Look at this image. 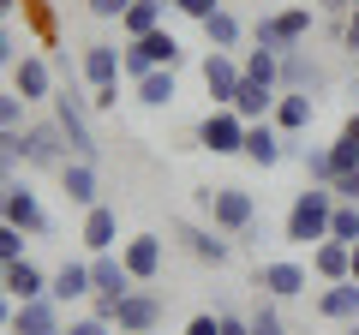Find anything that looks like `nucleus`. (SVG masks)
<instances>
[{"label": "nucleus", "mask_w": 359, "mask_h": 335, "mask_svg": "<svg viewBox=\"0 0 359 335\" xmlns=\"http://www.w3.org/2000/svg\"><path fill=\"white\" fill-rule=\"evenodd\" d=\"M330 216H335V192L330 186H306V192H294V204H287V245H323L330 240Z\"/></svg>", "instance_id": "1"}, {"label": "nucleus", "mask_w": 359, "mask_h": 335, "mask_svg": "<svg viewBox=\"0 0 359 335\" xmlns=\"http://www.w3.org/2000/svg\"><path fill=\"white\" fill-rule=\"evenodd\" d=\"M54 120H60L66 132V150L78 156V162H96L102 156V144H96V132H90V90H54Z\"/></svg>", "instance_id": "2"}, {"label": "nucleus", "mask_w": 359, "mask_h": 335, "mask_svg": "<svg viewBox=\"0 0 359 335\" xmlns=\"http://www.w3.org/2000/svg\"><path fill=\"white\" fill-rule=\"evenodd\" d=\"M204 210H210V221H216L222 233H252L257 228V198L245 192V186H204Z\"/></svg>", "instance_id": "3"}, {"label": "nucleus", "mask_w": 359, "mask_h": 335, "mask_svg": "<svg viewBox=\"0 0 359 335\" xmlns=\"http://www.w3.org/2000/svg\"><path fill=\"white\" fill-rule=\"evenodd\" d=\"M156 66H180V36L174 30H150V36H132L126 48H120V72L138 84L144 72H156Z\"/></svg>", "instance_id": "4"}, {"label": "nucleus", "mask_w": 359, "mask_h": 335, "mask_svg": "<svg viewBox=\"0 0 359 335\" xmlns=\"http://www.w3.org/2000/svg\"><path fill=\"white\" fill-rule=\"evenodd\" d=\"M306 36H311V6H306V0H294V6H282V13L257 18V48L287 54V48H299Z\"/></svg>", "instance_id": "5"}, {"label": "nucleus", "mask_w": 359, "mask_h": 335, "mask_svg": "<svg viewBox=\"0 0 359 335\" xmlns=\"http://www.w3.org/2000/svg\"><path fill=\"white\" fill-rule=\"evenodd\" d=\"M18 162L25 168H66V132L60 120H36L18 132Z\"/></svg>", "instance_id": "6"}, {"label": "nucleus", "mask_w": 359, "mask_h": 335, "mask_svg": "<svg viewBox=\"0 0 359 335\" xmlns=\"http://www.w3.org/2000/svg\"><path fill=\"white\" fill-rule=\"evenodd\" d=\"M204 90H210V108H233V96H240V84H245V66L233 60L228 48H210L204 54Z\"/></svg>", "instance_id": "7"}, {"label": "nucleus", "mask_w": 359, "mask_h": 335, "mask_svg": "<svg viewBox=\"0 0 359 335\" xmlns=\"http://www.w3.org/2000/svg\"><path fill=\"white\" fill-rule=\"evenodd\" d=\"M198 144H204L210 156H240L245 150V120L233 114V108H210L204 126H198Z\"/></svg>", "instance_id": "8"}, {"label": "nucleus", "mask_w": 359, "mask_h": 335, "mask_svg": "<svg viewBox=\"0 0 359 335\" xmlns=\"http://www.w3.org/2000/svg\"><path fill=\"white\" fill-rule=\"evenodd\" d=\"M0 221H13V228H25V233H48V210L36 204V192H30L25 180H13L0 192Z\"/></svg>", "instance_id": "9"}, {"label": "nucleus", "mask_w": 359, "mask_h": 335, "mask_svg": "<svg viewBox=\"0 0 359 335\" xmlns=\"http://www.w3.org/2000/svg\"><path fill=\"white\" fill-rule=\"evenodd\" d=\"M156 323H162V299H156L150 287H132V294L120 299V311H114V329L120 335H150Z\"/></svg>", "instance_id": "10"}, {"label": "nucleus", "mask_w": 359, "mask_h": 335, "mask_svg": "<svg viewBox=\"0 0 359 335\" xmlns=\"http://www.w3.org/2000/svg\"><path fill=\"white\" fill-rule=\"evenodd\" d=\"M132 270L126 264H120V252H96V258H90V294L96 299H126L132 294Z\"/></svg>", "instance_id": "11"}, {"label": "nucleus", "mask_w": 359, "mask_h": 335, "mask_svg": "<svg viewBox=\"0 0 359 335\" xmlns=\"http://www.w3.org/2000/svg\"><path fill=\"white\" fill-rule=\"evenodd\" d=\"M245 162H252V168H276V162H282V156H287V132L282 126H276V120H252V126H245Z\"/></svg>", "instance_id": "12"}, {"label": "nucleus", "mask_w": 359, "mask_h": 335, "mask_svg": "<svg viewBox=\"0 0 359 335\" xmlns=\"http://www.w3.org/2000/svg\"><path fill=\"white\" fill-rule=\"evenodd\" d=\"M162 258H168V245L156 240V233H132V240L120 245V264L132 270V282H156V275H162Z\"/></svg>", "instance_id": "13"}, {"label": "nucleus", "mask_w": 359, "mask_h": 335, "mask_svg": "<svg viewBox=\"0 0 359 335\" xmlns=\"http://www.w3.org/2000/svg\"><path fill=\"white\" fill-rule=\"evenodd\" d=\"M13 90L25 96V102H54V72L42 54H18L13 60Z\"/></svg>", "instance_id": "14"}, {"label": "nucleus", "mask_w": 359, "mask_h": 335, "mask_svg": "<svg viewBox=\"0 0 359 335\" xmlns=\"http://www.w3.org/2000/svg\"><path fill=\"white\" fill-rule=\"evenodd\" d=\"M257 287H264L269 299H294V294H306V287H311V270H306V264H294V258H276V264L257 270Z\"/></svg>", "instance_id": "15"}, {"label": "nucleus", "mask_w": 359, "mask_h": 335, "mask_svg": "<svg viewBox=\"0 0 359 335\" xmlns=\"http://www.w3.org/2000/svg\"><path fill=\"white\" fill-rule=\"evenodd\" d=\"M78 78H84L90 90L120 84V48H114V42H90V48L78 54Z\"/></svg>", "instance_id": "16"}, {"label": "nucleus", "mask_w": 359, "mask_h": 335, "mask_svg": "<svg viewBox=\"0 0 359 335\" xmlns=\"http://www.w3.org/2000/svg\"><path fill=\"white\" fill-rule=\"evenodd\" d=\"M13 335H66L60 306H54L48 294H42V299H25V306L13 311Z\"/></svg>", "instance_id": "17"}, {"label": "nucleus", "mask_w": 359, "mask_h": 335, "mask_svg": "<svg viewBox=\"0 0 359 335\" xmlns=\"http://www.w3.org/2000/svg\"><path fill=\"white\" fill-rule=\"evenodd\" d=\"M311 275L318 282H353V245H341V240L311 245Z\"/></svg>", "instance_id": "18"}, {"label": "nucleus", "mask_w": 359, "mask_h": 335, "mask_svg": "<svg viewBox=\"0 0 359 335\" xmlns=\"http://www.w3.org/2000/svg\"><path fill=\"white\" fill-rule=\"evenodd\" d=\"M60 186H66V198H72L78 210H96V204H102V192H96V162H78V156H66Z\"/></svg>", "instance_id": "19"}, {"label": "nucleus", "mask_w": 359, "mask_h": 335, "mask_svg": "<svg viewBox=\"0 0 359 335\" xmlns=\"http://www.w3.org/2000/svg\"><path fill=\"white\" fill-rule=\"evenodd\" d=\"M318 317H330V323H359V282H323Z\"/></svg>", "instance_id": "20"}, {"label": "nucleus", "mask_w": 359, "mask_h": 335, "mask_svg": "<svg viewBox=\"0 0 359 335\" xmlns=\"http://www.w3.org/2000/svg\"><path fill=\"white\" fill-rule=\"evenodd\" d=\"M78 240L90 245V258H96V252H114V245H120V216L108 204L84 210V233H78Z\"/></svg>", "instance_id": "21"}, {"label": "nucleus", "mask_w": 359, "mask_h": 335, "mask_svg": "<svg viewBox=\"0 0 359 335\" xmlns=\"http://www.w3.org/2000/svg\"><path fill=\"white\" fill-rule=\"evenodd\" d=\"M311 114H318V96H306V90H282V96H276V114H269V120H276V126L294 138V132H306V126H311Z\"/></svg>", "instance_id": "22"}, {"label": "nucleus", "mask_w": 359, "mask_h": 335, "mask_svg": "<svg viewBox=\"0 0 359 335\" xmlns=\"http://www.w3.org/2000/svg\"><path fill=\"white\" fill-rule=\"evenodd\" d=\"M84 294H90V264L66 258L60 270L48 275V299H54V306H72V299H84Z\"/></svg>", "instance_id": "23"}, {"label": "nucleus", "mask_w": 359, "mask_h": 335, "mask_svg": "<svg viewBox=\"0 0 359 335\" xmlns=\"http://www.w3.org/2000/svg\"><path fill=\"white\" fill-rule=\"evenodd\" d=\"M276 96H282L276 84H257V78H245L240 96H233V114H240L245 126H252V120H269V114H276Z\"/></svg>", "instance_id": "24"}, {"label": "nucleus", "mask_w": 359, "mask_h": 335, "mask_svg": "<svg viewBox=\"0 0 359 335\" xmlns=\"http://www.w3.org/2000/svg\"><path fill=\"white\" fill-rule=\"evenodd\" d=\"M180 240H186V252H192L198 264H228V240H222V228H192V221H180Z\"/></svg>", "instance_id": "25"}, {"label": "nucleus", "mask_w": 359, "mask_h": 335, "mask_svg": "<svg viewBox=\"0 0 359 335\" xmlns=\"http://www.w3.org/2000/svg\"><path fill=\"white\" fill-rule=\"evenodd\" d=\"M6 294H13L18 306H25V299H42L48 294V275H42L30 258H18V264H6Z\"/></svg>", "instance_id": "26"}, {"label": "nucleus", "mask_w": 359, "mask_h": 335, "mask_svg": "<svg viewBox=\"0 0 359 335\" xmlns=\"http://www.w3.org/2000/svg\"><path fill=\"white\" fill-rule=\"evenodd\" d=\"M318 84H323V66L306 60L299 48H287V54H282V90H306V96H311Z\"/></svg>", "instance_id": "27"}, {"label": "nucleus", "mask_w": 359, "mask_h": 335, "mask_svg": "<svg viewBox=\"0 0 359 335\" xmlns=\"http://www.w3.org/2000/svg\"><path fill=\"white\" fill-rule=\"evenodd\" d=\"M162 13H168V0H132L126 13H120V30L132 36H150V30H162Z\"/></svg>", "instance_id": "28"}, {"label": "nucleus", "mask_w": 359, "mask_h": 335, "mask_svg": "<svg viewBox=\"0 0 359 335\" xmlns=\"http://www.w3.org/2000/svg\"><path fill=\"white\" fill-rule=\"evenodd\" d=\"M132 90H138V102L144 108H168L180 96V84H174V66H156V72H144L138 84H132Z\"/></svg>", "instance_id": "29"}, {"label": "nucleus", "mask_w": 359, "mask_h": 335, "mask_svg": "<svg viewBox=\"0 0 359 335\" xmlns=\"http://www.w3.org/2000/svg\"><path fill=\"white\" fill-rule=\"evenodd\" d=\"M204 36H210V48H228L233 54V48H240V18H233L228 6H216V13L204 18Z\"/></svg>", "instance_id": "30"}, {"label": "nucleus", "mask_w": 359, "mask_h": 335, "mask_svg": "<svg viewBox=\"0 0 359 335\" xmlns=\"http://www.w3.org/2000/svg\"><path fill=\"white\" fill-rule=\"evenodd\" d=\"M245 323H252V335H287V323H282V311H276V299H269V294L245 311Z\"/></svg>", "instance_id": "31"}, {"label": "nucleus", "mask_w": 359, "mask_h": 335, "mask_svg": "<svg viewBox=\"0 0 359 335\" xmlns=\"http://www.w3.org/2000/svg\"><path fill=\"white\" fill-rule=\"evenodd\" d=\"M330 240H341V245H359V204H341V198H335V216H330Z\"/></svg>", "instance_id": "32"}, {"label": "nucleus", "mask_w": 359, "mask_h": 335, "mask_svg": "<svg viewBox=\"0 0 359 335\" xmlns=\"http://www.w3.org/2000/svg\"><path fill=\"white\" fill-rule=\"evenodd\" d=\"M299 162H306V180L311 186H335V156L330 150H306Z\"/></svg>", "instance_id": "33"}, {"label": "nucleus", "mask_w": 359, "mask_h": 335, "mask_svg": "<svg viewBox=\"0 0 359 335\" xmlns=\"http://www.w3.org/2000/svg\"><path fill=\"white\" fill-rule=\"evenodd\" d=\"M25 96H18V90H0V132H18V126H25Z\"/></svg>", "instance_id": "34"}, {"label": "nucleus", "mask_w": 359, "mask_h": 335, "mask_svg": "<svg viewBox=\"0 0 359 335\" xmlns=\"http://www.w3.org/2000/svg\"><path fill=\"white\" fill-rule=\"evenodd\" d=\"M18 258H25V228L0 221V264H18Z\"/></svg>", "instance_id": "35"}, {"label": "nucleus", "mask_w": 359, "mask_h": 335, "mask_svg": "<svg viewBox=\"0 0 359 335\" xmlns=\"http://www.w3.org/2000/svg\"><path fill=\"white\" fill-rule=\"evenodd\" d=\"M168 6H174V13H186V18H198V25H204V18L216 13L222 0H168Z\"/></svg>", "instance_id": "36"}, {"label": "nucleus", "mask_w": 359, "mask_h": 335, "mask_svg": "<svg viewBox=\"0 0 359 335\" xmlns=\"http://www.w3.org/2000/svg\"><path fill=\"white\" fill-rule=\"evenodd\" d=\"M330 192L341 198V204H359V168H347V174H341V180L330 186Z\"/></svg>", "instance_id": "37"}, {"label": "nucleus", "mask_w": 359, "mask_h": 335, "mask_svg": "<svg viewBox=\"0 0 359 335\" xmlns=\"http://www.w3.org/2000/svg\"><path fill=\"white\" fill-rule=\"evenodd\" d=\"M66 335H114V323H102V317H72V323H66Z\"/></svg>", "instance_id": "38"}, {"label": "nucleus", "mask_w": 359, "mask_h": 335, "mask_svg": "<svg viewBox=\"0 0 359 335\" xmlns=\"http://www.w3.org/2000/svg\"><path fill=\"white\" fill-rule=\"evenodd\" d=\"M186 335H222V311H198V317L186 323Z\"/></svg>", "instance_id": "39"}, {"label": "nucleus", "mask_w": 359, "mask_h": 335, "mask_svg": "<svg viewBox=\"0 0 359 335\" xmlns=\"http://www.w3.org/2000/svg\"><path fill=\"white\" fill-rule=\"evenodd\" d=\"M84 6H90V18H120L132 0H84Z\"/></svg>", "instance_id": "40"}, {"label": "nucleus", "mask_w": 359, "mask_h": 335, "mask_svg": "<svg viewBox=\"0 0 359 335\" xmlns=\"http://www.w3.org/2000/svg\"><path fill=\"white\" fill-rule=\"evenodd\" d=\"M341 48H353V54H359V6L341 18Z\"/></svg>", "instance_id": "41"}, {"label": "nucleus", "mask_w": 359, "mask_h": 335, "mask_svg": "<svg viewBox=\"0 0 359 335\" xmlns=\"http://www.w3.org/2000/svg\"><path fill=\"white\" fill-rule=\"evenodd\" d=\"M114 102H120V84H108V90H90V108H96V114H108Z\"/></svg>", "instance_id": "42"}, {"label": "nucleus", "mask_w": 359, "mask_h": 335, "mask_svg": "<svg viewBox=\"0 0 359 335\" xmlns=\"http://www.w3.org/2000/svg\"><path fill=\"white\" fill-rule=\"evenodd\" d=\"M13 60H18V42H13V30L0 25V66H13Z\"/></svg>", "instance_id": "43"}, {"label": "nucleus", "mask_w": 359, "mask_h": 335, "mask_svg": "<svg viewBox=\"0 0 359 335\" xmlns=\"http://www.w3.org/2000/svg\"><path fill=\"white\" fill-rule=\"evenodd\" d=\"M222 335H252V323L233 317V311H222Z\"/></svg>", "instance_id": "44"}, {"label": "nucleus", "mask_w": 359, "mask_h": 335, "mask_svg": "<svg viewBox=\"0 0 359 335\" xmlns=\"http://www.w3.org/2000/svg\"><path fill=\"white\" fill-rule=\"evenodd\" d=\"M341 144H353V156H359V114L341 120Z\"/></svg>", "instance_id": "45"}, {"label": "nucleus", "mask_w": 359, "mask_h": 335, "mask_svg": "<svg viewBox=\"0 0 359 335\" xmlns=\"http://www.w3.org/2000/svg\"><path fill=\"white\" fill-rule=\"evenodd\" d=\"M13 311H18V299H13V294H0V329H13Z\"/></svg>", "instance_id": "46"}, {"label": "nucleus", "mask_w": 359, "mask_h": 335, "mask_svg": "<svg viewBox=\"0 0 359 335\" xmlns=\"http://www.w3.org/2000/svg\"><path fill=\"white\" fill-rule=\"evenodd\" d=\"M18 13V0H0V25H6V18H13Z\"/></svg>", "instance_id": "47"}, {"label": "nucleus", "mask_w": 359, "mask_h": 335, "mask_svg": "<svg viewBox=\"0 0 359 335\" xmlns=\"http://www.w3.org/2000/svg\"><path fill=\"white\" fill-rule=\"evenodd\" d=\"M353 282H359V245H353Z\"/></svg>", "instance_id": "48"}, {"label": "nucleus", "mask_w": 359, "mask_h": 335, "mask_svg": "<svg viewBox=\"0 0 359 335\" xmlns=\"http://www.w3.org/2000/svg\"><path fill=\"white\" fill-rule=\"evenodd\" d=\"M0 294H6V264H0Z\"/></svg>", "instance_id": "49"}, {"label": "nucleus", "mask_w": 359, "mask_h": 335, "mask_svg": "<svg viewBox=\"0 0 359 335\" xmlns=\"http://www.w3.org/2000/svg\"><path fill=\"white\" fill-rule=\"evenodd\" d=\"M347 335H359V323H347Z\"/></svg>", "instance_id": "50"}, {"label": "nucleus", "mask_w": 359, "mask_h": 335, "mask_svg": "<svg viewBox=\"0 0 359 335\" xmlns=\"http://www.w3.org/2000/svg\"><path fill=\"white\" fill-rule=\"evenodd\" d=\"M0 138H6V132H0Z\"/></svg>", "instance_id": "51"}]
</instances>
